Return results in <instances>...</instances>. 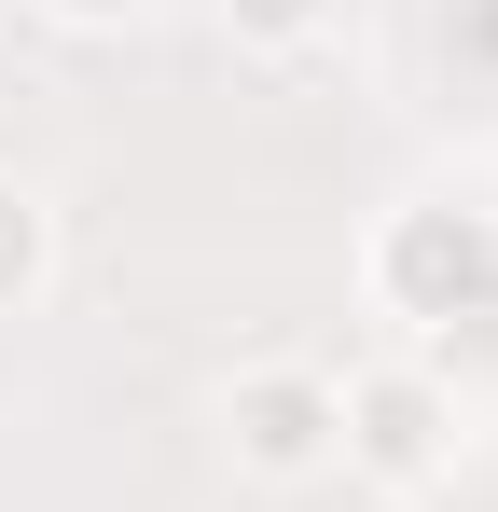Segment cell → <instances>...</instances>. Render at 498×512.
Instances as JSON below:
<instances>
[{
    "instance_id": "6da1fadb",
    "label": "cell",
    "mask_w": 498,
    "mask_h": 512,
    "mask_svg": "<svg viewBox=\"0 0 498 512\" xmlns=\"http://www.w3.org/2000/svg\"><path fill=\"white\" fill-rule=\"evenodd\" d=\"M360 291H374V319L388 333H457V319H485L498 291V208L471 194H388L374 208V236H360Z\"/></svg>"
},
{
    "instance_id": "7a4b0ae2",
    "label": "cell",
    "mask_w": 498,
    "mask_h": 512,
    "mask_svg": "<svg viewBox=\"0 0 498 512\" xmlns=\"http://www.w3.org/2000/svg\"><path fill=\"white\" fill-rule=\"evenodd\" d=\"M222 457L236 485H332L346 471V374L305 346H263L222 374Z\"/></svg>"
},
{
    "instance_id": "3957f363",
    "label": "cell",
    "mask_w": 498,
    "mask_h": 512,
    "mask_svg": "<svg viewBox=\"0 0 498 512\" xmlns=\"http://www.w3.org/2000/svg\"><path fill=\"white\" fill-rule=\"evenodd\" d=\"M457 471V388L429 360H360L346 374V485L360 499H429Z\"/></svg>"
},
{
    "instance_id": "277c9868",
    "label": "cell",
    "mask_w": 498,
    "mask_h": 512,
    "mask_svg": "<svg viewBox=\"0 0 498 512\" xmlns=\"http://www.w3.org/2000/svg\"><path fill=\"white\" fill-rule=\"evenodd\" d=\"M56 263H70V236H56V194L28 167H0V319H28L42 291H56Z\"/></svg>"
},
{
    "instance_id": "5b68a950",
    "label": "cell",
    "mask_w": 498,
    "mask_h": 512,
    "mask_svg": "<svg viewBox=\"0 0 498 512\" xmlns=\"http://www.w3.org/2000/svg\"><path fill=\"white\" fill-rule=\"evenodd\" d=\"M332 28H346V0H222V42L263 56V70H305Z\"/></svg>"
},
{
    "instance_id": "8992f818",
    "label": "cell",
    "mask_w": 498,
    "mask_h": 512,
    "mask_svg": "<svg viewBox=\"0 0 498 512\" xmlns=\"http://www.w3.org/2000/svg\"><path fill=\"white\" fill-rule=\"evenodd\" d=\"M28 14H42V28H70V42H111V28H139L153 0H28Z\"/></svg>"
},
{
    "instance_id": "52a82bcc",
    "label": "cell",
    "mask_w": 498,
    "mask_h": 512,
    "mask_svg": "<svg viewBox=\"0 0 498 512\" xmlns=\"http://www.w3.org/2000/svg\"><path fill=\"white\" fill-rule=\"evenodd\" d=\"M360 512H415V499H360Z\"/></svg>"
}]
</instances>
